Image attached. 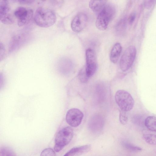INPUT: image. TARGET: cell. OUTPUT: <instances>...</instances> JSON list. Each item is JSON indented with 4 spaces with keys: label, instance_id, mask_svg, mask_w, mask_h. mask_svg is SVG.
I'll list each match as a JSON object with an SVG mask.
<instances>
[{
    "label": "cell",
    "instance_id": "1",
    "mask_svg": "<svg viewBox=\"0 0 156 156\" xmlns=\"http://www.w3.org/2000/svg\"><path fill=\"white\" fill-rule=\"evenodd\" d=\"M34 20L38 26L47 27L54 24L56 20V16L55 13L51 9L39 7L35 13Z\"/></svg>",
    "mask_w": 156,
    "mask_h": 156
},
{
    "label": "cell",
    "instance_id": "2",
    "mask_svg": "<svg viewBox=\"0 0 156 156\" xmlns=\"http://www.w3.org/2000/svg\"><path fill=\"white\" fill-rule=\"evenodd\" d=\"M73 131L70 126L60 129L57 133L55 138L54 150L56 152L61 151L71 141L73 136Z\"/></svg>",
    "mask_w": 156,
    "mask_h": 156
},
{
    "label": "cell",
    "instance_id": "3",
    "mask_svg": "<svg viewBox=\"0 0 156 156\" xmlns=\"http://www.w3.org/2000/svg\"><path fill=\"white\" fill-rule=\"evenodd\" d=\"M115 13V9L113 6L110 4H106L97 15L96 21V26L97 28L101 30H105Z\"/></svg>",
    "mask_w": 156,
    "mask_h": 156
},
{
    "label": "cell",
    "instance_id": "4",
    "mask_svg": "<svg viewBox=\"0 0 156 156\" xmlns=\"http://www.w3.org/2000/svg\"><path fill=\"white\" fill-rule=\"evenodd\" d=\"M115 97L116 102L121 110L127 112L131 110L133 107L134 100L127 91L119 90L116 93Z\"/></svg>",
    "mask_w": 156,
    "mask_h": 156
},
{
    "label": "cell",
    "instance_id": "5",
    "mask_svg": "<svg viewBox=\"0 0 156 156\" xmlns=\"http://www.w3.org/2000/svg\"><path fill=\"white\" fill-rule=\"evenodd\" d=\"M136 47L133 45L128 47L122 55L119 62L121 70L125 72L128 70L133 65L136 55Z\"/></svg>",
    "mask_w": 156,
    "mask_h": 156
},
{
    "label": "cell",
    "instance_id": "6",
    "mask_svg": "<svg viewBox=\"0 0 156 156\" xmlns=\"http://www.w3.org/2000/svg\"><path fill=\"white\" fill-rule=\"evenodd\" d=\"M14 15L18 19V24L20 27L28 24L31 20L33 15V10L20 6L17 8L14 12Z\"/></svg>",
    "mask_w": 156,
    "mask_h": 156
},
{
    "label": "cell",
    "instance_id": "7",
    "mask_svg": "<svg viewBox=\"0 0 156 156\" xmlns=\"http://www.w3.org/2000/svg\"><path fill=\"white\" fill-rule=\"evenodd\" d=\"M86 73L88 77L92 76L96 72L97 63L95 53L91 48L87 49L86 51Z\"/></svg>",
    "mask_w": 156,
    "mask_h": 156
},
{
    "label": "cell",
    "instance_id": "8",
    "mask_svg": "<svg viewBox=\"0 0 156 156\" xmlns=\"http://www.w3.org/2000/svg\"><path fill=\"white\" fill-rule=\"evenodd\" d=\"M83 117V113L80 110L76 108H72L67 112L66 120L70 126L76 127L81 124Z\"/></svg>",
    "mask_w": 156,
    "mask_h": 156
},
{
    "label": "cell",
    "instance_id": "9",
    "mask_svg": "<svg viewBox=\"0 0 156 156\" xmlns=\"http://www.w3.org/2000/svg\"><path fill=\"white\" fill-rule=\"evenodd\" d=\"M87 20V16L84 13H80L77 15L71 23L72 30L75 32H80L86 25Z\"/></svg>",
    "mask_w": 156,
    "mask_h": 156
},
{
    "label": "cell",
    "instance_id": "10",
    "mask_svg": "<svg viewBox=\"0 0 156 156\" xmlns=\"http://www.w3.org/2000/svg\"><path fill=\"white\" fill-rule=\"evenodd\" d=\"M98 116L96 115L93 117L89 123V128L93 133H99L101 131L103 127V119L102 117Z\"/></svg>",
    "mask_w": 156,
    "mask_h": 156
},
{
    "label": "cell",
    "instance_id": "11",
    "mask_svg": "<svg viewBox=\"0 0 156 156\" xmlns=\"http://www.w3.org/2000/svg\"><path fill=\"white\" fill-rule=\"evenodd\" d=\"M90 145H85L72 148L63 156H80L89 152L91 149Z\"/></svg>",
    "mask_w": 156,
    "mask_h": 156
},
{
    "label": "cell",
    "instance_id": "12",
    "mask_svg": "<svg viewBox=\"0 0 156 156\" xmlns=\"http://www.w3.org/2000/svg\"><path fill=\"white\" fill-rule=\"evenodd\" d=\"M106 0H91L89 3V7L97 15L106 5Z\"/></svg>",
    "mask_w": 156,
    "mask_h": 156
},
{
    "label": "cell",
    "instance_id": "13",
    "mask_svg": "<svg viewBox=\"0 0 156 156\" xmlns=\"http://www.w3.org/2000/svg\"><path fill=\"white\" fill-rule=\"evenodd\" d=\"M122 49V46L119 43H116L112 47L110 55L111 61L116 63L120 55Z\"/></svg>",
    "mask_w": 156,
    "mask_h": 156
},
{
    "label": "cell",
    "instance_id": "14",
    "mask_svg": "<svg viewBox=\"0 0 156 156\" xmlns=\"http://www.w3.org/2000/svg\"><path fill=\"white\" fill-rule=\"evenodd\" d=\"M145 124L150 131L156 132V117L149 116L145 119Z\"/></svg>",
    "mask_w": 156,
    "mask_h": 156
},
{
    "label": "cell",
    "instance_id": "15",
    "mask_svg": "<svg viewBox=\"0 0 156 156\" xmlns=\"http://www.w3.org/2000/svg\"><path fill=\"white\" fill-rule=\"evenodd\" d=\"M10 7L7 0L0 1V17H2L9 14Z\"/></svg>",
    "mask_w": 156,
    "mask_h": 156
},
{
    "label": "cell",
    "instance_id": "16",
    "mask_svg": "<svg viewBox=\"0 0 156 156\" xmlns=\"http://www.w3.org/2000/svg\"><path fill=\"white\" fill-rule=\"evenodd\" d=\"M122 144L125 148L131 151L138 152L142 150L141 147L135 145L127 141H122Z\"/></svg>",
    "mask_w": 156,
    "mask_h": 156
},
{
    "label": "cell",
    "instance_id": "17",
    "mask_svg": "<svg viewBox=\"0 0 156 156\" xmlns=\"http://www.w3.org/2000/svg\"><path fill=\"white\" fill-rule=\"evenodd\" d=\"M143 137L148 144L152 145H156V135L146 133L143 135Z\"/></svg>",
    "mask_w": 156,
    "mask_h": 156
},
{
    "label": "cell",
    "instance_id": "18",
    "mask_svg": "<svg viewBox=\"0 0 156 156\" xmlns=\"http://www.w3.org/2000/svg\"><path fill=\"white\" fill-rule=\"evenodd\" d=\"M0 156H15L13 152L9 148L2 147L0 149Z\"/></svg>",
    "mask_w": 156,
    "mask_h": 156
},
{
    "label": "cell",
    "instance_id": "19",
    "mask_svg": "<svg viewBox=\"0 0 156 156\" xmlns=\"http://www.w3.org/2000/svg\"><path fill=\"white\" fill-rule=\"evenodd\" d=\"M78 78L81 82L85 83L88 81L89 77L87 76L85 68H83L79 72Z\"/></svg>",
    "mask_w": 156,
    "mask_h": 156
},
{
    "label": "cell",
    "instance_id": "20",
    "mask_svg": "<svg viewBox=\"0 0 156 156\" xmlns=\"http://www.w3.org/2000/svg\"><path fill=\"white\" fill-rule=\"evenodd\" d=\"M126 19H122L118 24L117 30L120 33H122L125 31L126 27Z\"/></svg>",
    "mask_w": 156,
    "mask_h": 156
},
{
    "label": "cell",
    "instance_id": "21",
    "mask_svg": "<svg viewBox=\"0 0 156 156\" xmlns=\"http://www.w3.org/2000/svg\"><path fill=\"white\" fill-rule=\"evenodd\" d=\"M126 112L121 110L120 111L119 120L123 125L126 124L128 122V117Z\"/></svg>",
    "mask_w": 156,
    "mask_h": 156
},
{
    "label": "cell",
    "instance_id": "22",
    "mask_svg": "<svg viewBox=\"0 0 156 156\" xmlns=\"http://www.w3.org/2000/svg\"><path fill=\"white\" fill-rule=\"evenodd\" d=\"M40 156H56L55 151L52 148H46L41 152Z\"/></svg>",
    "mask_w": 156,
    "mask_h": 156
},
{
    "label": "cell",
    "instance_id": "23",
    "mask_svg": "<svg viewBox=\"0 0 156 156\" xmlns=\"http://www.w3.org/2000/svg\"><path fill=\"white\" fill-rule=\"evenodd\" d=\"M0 20L2 23L6 24H11L14 22L13 18L10 14L1 17Z\"/></svg>",
    "mask_w": 156,
    "mask_h": 156
},
{
    "label": "cell",
    "instance_id": "24",
    "mask_svg": "<svg viewBox=\"0 0 156 156\" xmlns=\"http://www.w3.org/2000/svg\"><path fill=\"white\" fill-rule=\"evenodd\" d=\"M136 17V13L135 12L131 13L128 18V22L129 24H132L133 22Z\"/></svg>",
    "mask_w": 156,
    "mask_h": 156
},
{
    "label": "cell",
    "instance_id": "25",
    "mask_svg": "<svg viewBox=\"0 0 156 156\" xmlns=\"http://www.w3.org/2000/svg\"><path fill=\"white\" fill-rule=\"evenodd\" d=\"M0 58L1 59L2 57H3L4 56L5 52V49L4 46L2 42H0Z\"/></svg>",
    "mask_w": 156,
    "mask_h": 156
},
{
    "label": "cell",
    "instance_id": "26",
    "mask_svg": "<svg viewBox=\"0 0 156 156\" xmlns=\"http://www.w3.org/2000/svg\"><path fill=\"white\" fill-rule=\"evenodd\" d=\"M19 2L22 3L23 4H30L34 2L33 0H21L19 1Z\"/></svg>",
    "mask_w": 156,
    "mask_h": 156
}]
</instances>
